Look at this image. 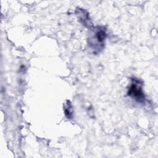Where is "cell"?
I'll return each mask as SVG.
<instances>
[{"instance_id": "3957f363", "label": "cell", "mask_w": 158, "mask_h": 158, "mask_svg": "<svg viewBox=\"0 0 158 158\" xmlns=\"http://www.w3.org/2000/svg\"><path fill=\"white\" fill-rule=\"evenodd\" d=\"M65 114L68 118H71L73 115V109L72 104L69 101H67V103L65 107Z\"/></svg>"}, {"instance_id": "6da1fadb", "label": "cell", "mask_w": 158, "mask_h": 158, "mask_svg": "<svg viewBox=\"0 0 158 158\" xmlns=\"http://www.w3.org/2000/svg\"><path fill=\"white\" fill-rule=\"evenodd\" d=\"M94 35L89 39V44L92 46V49L94 50L95 45H98V50L103 48L104 41L106 37V33L103 28L98 27L97 29L94 30Z\"/></svg>"}, {"instance_id": "7a4b0ae2", "label": "cell", "mask_w": 158, "mask_h": 158, "mask_svg": "<svg viewBox=\"0 0 158 158\" xmlns=\"http://www.w3.org/2000/svg\"><path fill=\"white\" fill-rule=\"evenodd\" d=\"M128 95L134 98L138 102L144 101V96L142 91V83L138 80L133 79V81L128 89Z\"/></svg>"}]
</instances>
